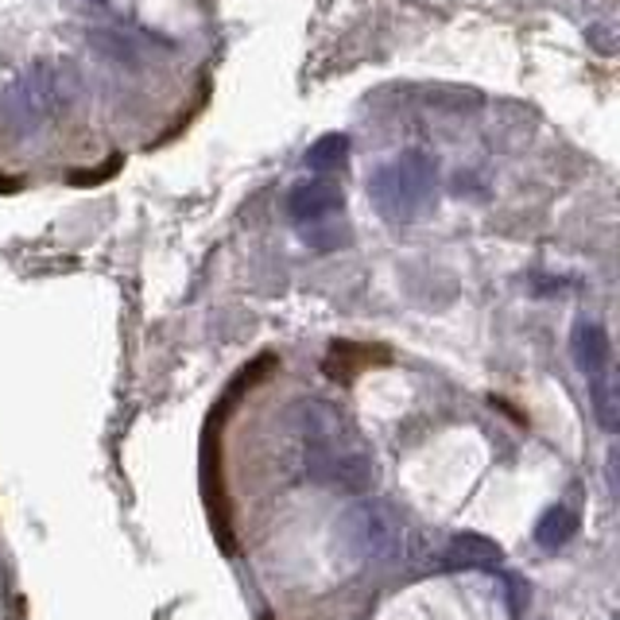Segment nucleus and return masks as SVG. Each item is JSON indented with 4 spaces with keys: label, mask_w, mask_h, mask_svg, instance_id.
<instances>
[{
    "label": "nucleus",
    "mask_w": 620,
    "mask_h": 620,
    "mask_svg": "<svg viewBox=\"0 0 620 620\" xmlns=\"http://www.w3.org/2000/svg\"><path fill=\"white\" fill-rule=\"evenodd\" d=\"M302 446H307V478L337 493H369L376 481V461L357 438L349 419L337 408L310 399L302 404Z\"/></svg>",
    "instance_id": "f257e3e1"
},
{
    "label": "nucleus",
    "mask_w": 620,
    "mask_h": 620,
    "mask_svg": "<svg viewBox=\"0 0 620 620\" xmlns=\"http://www.w3.org/2000/svg\"><path fill=\"white\" fill-rule=\"evenodd\" d=\"M74 86L54 62H32L0 82V121L16 136H36L51 116L71 106Z\"/></svg>",
    "instance_id": "f03ea898"
},
{
    "label": "nucleus",
    "mask_w": 620,
    "mask_h": 620,
    "mask_svg": "<svg viewBox=\"0 0 620 620\" xmlns=\"http://www.w3.org/2000/svg\"><path fill=\"white\" fill-rule=\"evenodd\" d=\"M434 186H438V163L426 151L411 148L399 151L396 160H388L372 175L369 198L388 222H411L426 210V202L434 198Z\"/></svg>",
    "instance_id": "7ed1b4c3"
},
{
    "label": "nucleus",
    "mask_w": 620,
    "mask_h": 620,
    "mask_svg": "<svg viewBox=\"0 0 620 620\" xmlns=\"http://www.w3.org/2000/svg\"><path fill=\"white\" fill-rule=\"evenodd\" d=\"M404 520L388 500H357L337 520V547L349 562H396L404 550Z\"/></svg>",
    "instance_id": "20e7f679"
},
{
    "label": "nucleus",
    "mask_w": 620,
    "mask_h": 620,
    "mask_svg": "<svg viewBox=\"0 0 620 620\" xmlns=\"http://www.w3.org/2000/svg\"><path fill=\"white\" fill-rule=\"evenodd\" d=\"M346 206V195H342V186L334 178L319 175V178H302L287 190V218L295 225H319V222H330L334 213H342Z\"/></svg>",
    "instance_id": "39448f33"
},
{
    "label": "nucleus",
    "mask_w": 620,
    "mask_h": 620,
    "mask_svg": "<svg viewBox=\"0 0 620 620\" xmlns=\"http://www.w3.org/2000/svg\"><path fill=\"white\" fill-rule=\"evenodd\" d=\"M570 357H574L578 372L585 381L612 369V346L602 322H578L574 334H570Z\"/></svg>",
    "instance_id": "423d86ee"
},
{
    "label": "nucleus",
    "mask_w": 620,
    "mask_h": 620,
    "mask_svg": "<svg viewBox=\"0 0 620 620\" xmlns=\"http://www.w3.org/2000/svg\"><path fill=\"white\" fill-rule=\"evenodd\" d=\"M500 562H505V550L478 532L454 535L443 550V567H454V570H496Z\"/></svg>",
    "instance_id": "0eeeda50"
},
{
    "label": "nucleus",
    "mask_w": 620,
    "mask_h": 620,
    "mask_svg": "<svg viewBox=\"0 0 620 620\" xmlns=\"http://www.w3.org/2000/svg\"><path fill=\"white\" fill-rule=\"evenodd\" d=\"M349 163V136L346 133H326L322 140H314L302 156V168L314 175H334Z\"/></svg>",
    "instance_id": "6e6552de"
},
{
    "label": "nucleus",
    "mask_w": 620,
    "mask_h": 620,
    "mask_svg": "<svg viewBox=\"0 0 620 620\" xmlns=\"http://www.w3.org/2000/svg\"><path fill=\"white\" fill-rule=\"evenodd\" d=\"M574 535H578V516L570 512L567 505H550L547 512L535 520V543H540L543 550L567 547Z\"/></svg>",
    "instance_id": "1a4fd4ad"
},
{
    "label": "nucleus",
    "mask_w": 620,
    "mask_h": 620,
    "mask_svg": "<svg viewBox=\"0 0 620 620\" xmlns=\"http://www.w3.org/2000/svg\"><path fill=\"white\" fill-rule=\"evenodd\" d=\"M372 357H384V354H372L369 346H354V342H337V346L330 349V357H326V372L334 376V381H354L357 369H364V364H376Z\"/></svg>",
    "instance_id": "9d476101"
},
{
    "label": "nucleus",
    "mask_w": 620,
    "mask_h": 620,
    "mask_svg": "<svg viewBox=\"0 0 620 620\" xmlns=\"http://www.w3.org/2000/svg\"><path fill=\"white\" fill-rule=\"evenodd\" d=\"M590 399H594V416L605 431H617L620 423V399H617V384H612V369L602 376H590Z\"/></svg>",
    "instance_id": "9b49d317"
},
{
    "label": "nucleus",
    "mask_w": 620,
    "mask_h": 620,
    "mask_svg": "<svg viewBox=\"0 0 620 620\" xmlns=\"http://www.w3.org/2000/svg\"><path fill=\"white\" fill-rule=\"evenodd\" d=\"M89 44H98L101 54L124 62V66H136V62H140V54L136 51H144V47L136 44V32H94Z\"/></svg>",
    "instance_id": "f8f14e48"
},
{
    "label": "nucleus",
    "mask_w": 620,
    "mask_h": 620,
    "mask_svg": "<svg viewBox=\"0 0 620 620\" xmlns=\"http://www.w3.org/2000/svg\"><path fill=\"white\" fill-rule=\"evenodd\" d=\"M302 240H307V248H314V252H330V248L346 245V233L337 230V225H302Z\"/></svg>",
    "instance_id": "ddd939ff"
},
{
    "label": "nucleus",
    "mask_w": 620,
    "mask_h": 620,
    "mask_svg": "<svg viewBox=\"0 0 620 620\" xmlns=\"http://www.w3.org/2000/svg\"><path fill=\"white\" fill-rule=\"evenodd\" d=\"M508 597H512V617H523V609H528V585L520 578H508Z\"/></svg>",
    "instance_id": "4468645a"
},
{
    "label": "nucleus",
    "mask_w": 620,
    "mask_h": 620,
    "mask_svg": "<svg viewBox=\"0 0 620 620\" xmlns=\"http://www.w3.org/2000/svg\"><path fill=\"white\" fill-rule=\"evenodd\" d=\"M89 4H106V0H89Z\"/></svg>",
    "instance_id": "2eb2a0df"
}]
</instances>
